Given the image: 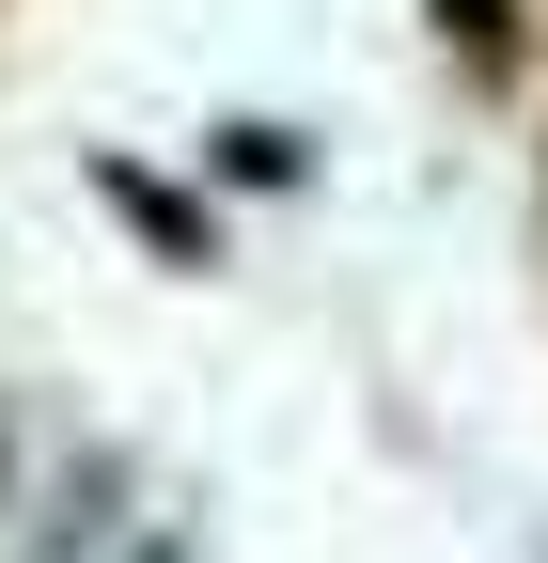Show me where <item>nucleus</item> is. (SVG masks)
<instances>
[{"instance_id": "f257e3e1", "label": "nucleus", "mask_w": 548, "mask_h": 563, "mask_svg": "<svg viewBox=\"0 0 548 563\" xmlns=\"http://www.w3.org/2000/svg\"><path fill=\"white\" fill-rule=\"evenodd\" d=\"M95 188H110V203H125V220H142V235H157V251H173V266H220V220H204V203H173V188H157V173H125V157H110V173H95Z\"/></svg>"}, {"instance_id": "f03ea898", "label": "nucleus", "mask_w": 548, "mask_h": 563, "mask_svg": "<svg viewBox=\"0 0 548 563\" xmlns=\"http://www.w3.org/2000/svg\"><path fill=\"white\" fill-rule=\"evenodd\" d=\"M424 16H439V47H454V63H470L486 95L517 79V0H424Z\"/></svg>"}, {"instance_id": "7ed1b4c3", "label": "nucleus", "mask_w": 548, "mask_h": 563, "mask_svg": "<svg viewBox=\"0 0 548 563\" xmlns=\"http://www.w3.org/2000/svg\"><path fill=\"white\" fill-rule=\"evenodd\" d=\"M220 157H235L251 188H298V141H283V125H220Z\"/></svg>"}, {"instance_id": "20e7f679", "label": "nucleus", "mask_w": 548, "mask_h": 563, "mask_svg": "<svg viewBox=\"0 0 548 563\" xmlns=\"http://www.w3.org/2000/svg\"><path fill=\"white\" fill-rule=\"evenodd\" d=\"M110 563H188V532H142V548H110Z\"/></svg>"}, {"instance_id": "39448f33", "label": "nucleus", "mask_w": 548, "mask_h": 563, "mask_svg": "<svg viewBox=\"0 0 548 563\" xmlns=\"http://www.w3.org/2000/svg\"><path fill=\"white\" fill-rule=\"evenodd\" d=\"M0 485H17V439H0Z\"/></svg>"}]
</instances>
